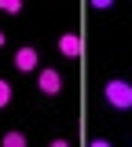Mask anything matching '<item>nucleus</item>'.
I'll list each match as a JSON object with an SVG mask.
<instances>
[{
    "instance_id": "3",
    "label": "nucleus",
    "mask_w": 132,
    "mask_h": 147,
    "mask_svg": "<svg viewBox=\"0 0 132 147\" xmlns=\"http://www.w3.org/2000/svg\"><path fill=\"white\" fill-rule=\"evenodd\" d=\"M81 48H84V44H81L77 33H62V37H59V52H62V55L74 59V55H81Z\"/></svg>"
},
{
    "instance_id": "10",
    "label": "nucleus",
    "mask_w": 132,
    "mask_h": 147,
    "mask_svg": "<svg viewBox=\"0 0 132 147\" xmlns=\"http://www.w3.org/2000/svg\"><path fill=\"white\" fill-rule=\"evenodd\" d=\"M0 44H4V33H0Z\"/></svg>"
},
{
    "instance_id": "6",
    "label": "nucleus",
    "mask_w": 132,
    "mask_h": 147,
    "mask_svg": "<svg viewBox=\"0 0 132 147\" xmlns=\"http://www.w3.org/2000/svg\"><path fill=\"white\" fill-rule=\"evenodd\" d=\"M0 11H7V15H19V11H22V0H0Z\"/></svg>"
},
{
    "instance_id": "9",
    "label": "nucleus",
    "mask_w": 132,
    "mask_h": 147,
    "mask_svg": "<svg viewBox=\"0 0 132 147\" xmlns=\"http://www.w3.org/2000/svg\"><path fill=\"white\" fill-rule=\"evenodd\" d=\"M88 147H110V144H107V140H92Z\"/></svg>"
},
{
    "instance_id": "7",
    "label": "nucleus",
    "mask_w": 132,
    "mask_h": 147,
    "mask_svg": "<svg viewBox=\"0 0 132 147\" xmlns=\"http://www.w3.org/2000/svg\"><path fill=\"white\" fill-rule=\"evenodd\" d=\"M7 103H11V85L0 81V107H7Z\"/></svg>"
},
{
    "instance_id": "8",
    "label": "nucleus",
    "mask_w": 132,
    "mask_h": 147,
    "mask_svg": "<svg viewBox=\"0 0 132 147\" xmlns=\"http://www.w3.org/2000/svg\"><path fill=\"white\" fill-rule=\"evenodd\" d=\"M48 147H70V144H66V140H52Z\"/></svg>"
},
{
    "instance_id": "1",
    "label": "nucleus",
    "mask_w": 132,
    "mask_h": 147,
    "mask_svg": "<svg viewBox=\"0 0 132 147\" xmlns=\"http://www.w3.org/2000/svg\"><path fill=\"white\" fill-rule=\"evenodd\" d=\"M103 96H107V103H110L114 110H132V85H129V81H121V77L107 81Z\"/></svg>"
},
{
    "instance_id": "5",
    "label": "nucleus",
    "mask_w": 132,
    "mask_h": 147,
    "mask_svg": "<svg viewBox=\"0 0 132 147\" xmlns=\"http://www.w3.org/2000/svg\"><path fill=\"white\" fill-rule=\"evenodd\" d=\"M0 147H26V132H4Z\"/></svg>"
},
{
    "instance_id": "2",
    "label": "nucleus",
    "mask_w": 132,
    "mask_h": 147,
    "mask_svg": "<svg viewBox=\"0 0 132 147\" xmlns=\"http://www.w3.org/2000/svg\"><path fill=\"white\" fill-rule=\"evenodd\" d=\"M37 88L44 92V96H59V92H62V74H59V70H40Z\"/></svg>"
},
{
    "instance_id": "4",
    "label": "nucleus",
    "mask_w": 132,
    "mask_h": 147,
    "mask_svg": "<svg viewBox=\"0 0 132 147\" xmlns=\"http://www.w3.org/2000/svg\"><path fill=\"white\" fill-rule=\"evenodd\" d=\"M15 66H19V70H33V66H37V48H29V44L19 48V52H15Z\"/></svg>"
}]
</instances>
